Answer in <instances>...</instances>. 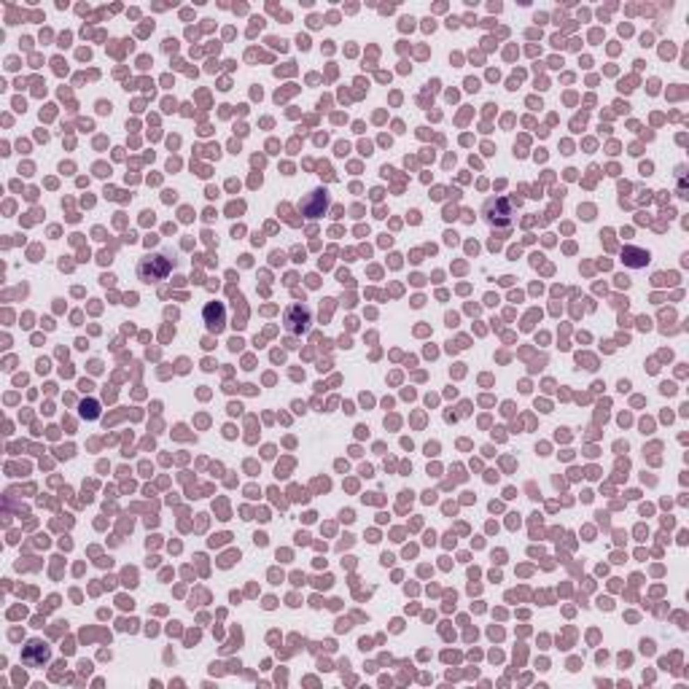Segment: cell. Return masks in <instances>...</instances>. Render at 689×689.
<instances>
[{
  "label": "cell",
  "mask_w": 689,
  "mask_h": 689,
  "mask_svg": "<svg viewBox=\"0 0 689 689\" xmlns=\"http://www.w3.org/2000/svg\"><path fill=\"white\" fill-rule=\"evenodd\" d=\"M175 267H178V250L172 245H165V248L153 250V253H146L137 262V280L151 286V283L165 280Z\"/></svg>",
  "instance_id": "cell-1"
},
{
  "label": "cell",
  "mask_w": 689,
  "mask_h": 689,
  "mask_svg": "<svg viewBox=\"0 0 689 689\" xmlns=\"http://www.w3.org/2000/svg\"><path fill=\"white\" fill-rule=\"evenodd\" d=\"M482 218H485V224H490V227H506V224H512V205H509V199H503V197H490V199H485V205H482Z\"/></svg>",
  "instance_id": "cell-2"
},
{
  "label": "cell",
  "mask_w": 689,
  "mask_h": 689,
  "mask_svg": "<svg viewBox=\"0 0 689 689\" xmlns=\"http://www.w3.org/2000/svg\"><path fill=\"white\" fill-rule=\"evenodd\" d=\"M310 324H312V310L305 302H296V305H291L283 312V326L291 334H305Z\"/></svg>",
  "instance_id": "cell-3"
},
{
  "label": "cell",
  "mask_w": 689,
  "mask_h": 689,
  "mask_svg": "<svg viewBox=\"0 0 689 689\" xmlns=\"http://www.w3.org/2000/svg\"><path fill=\"white\" fill-rule=\"evenodd\" d=\"M302 213H305L307 218H321L326 213V208H328V192L326 189H315V192H310L302 199Z\"/></svg>",
  "instance_id": "cell-4"
},
{
  "label": "cell",
  "mask_w": 689,
  "mask_h": 689,
  "mask_svg": "<svg viewBox=\"0 0 689 689\" xmlns=\"http://www.w3.org/2000/svg\"><path fill=\"white\" fill-rule=\"evenodd\" d=\"M49 657H52V651H49V646H46L43 641H30V644L24 646V651H22V660H24L30 668H38L43 662H49Z\"/></svg>",
  "instance_id": "cell-5"
},
{
  "label": "cell",
  "mask_w": 689,
  "mask_h": 689,
  "mask_svg": "<svg viewBox=\"0 0 689 689\" xmlns=\"http://www.w3.org/2000/svg\"><path fill=\"white\" fill-rule=\"evenodd\" d=\"M202 318H205V326L218 334L227 326V307L221 305V302H211V305L202 310Z\"/></svg>",
  "instance_id": "cell-6"
},
{
  "label": "cell",
  "mask_w": 689,
  "mask_h": 689,
  "mask_svg": "<svg viewBox=\"0 0 689 689\" xmlns=\"http://www.w3.org/2000/svg\"><path fill=\"white\" fill-rule=\"evenodd\" d=\"M625 256H630V264L633 267H644L646 262H649V253H644V250H625Z\"/></svg>",
  "instance_id": "cell-7"
},
{
  "label": "cell",
  "mask_w": 689,
  "mask_h": 689,
  "mask_svg": "<svg viewBox=\"0 0 689 689\" xmlns=\"http://www.w3.org/2000/svg\"><path fill=\"white\" fill-rule=\"evenodd\" d=\"M84 415H86V418H97V404L95 402L84 404Z\"/></svg>",
  "instance_id": "cell-8"
}]
</instances>
